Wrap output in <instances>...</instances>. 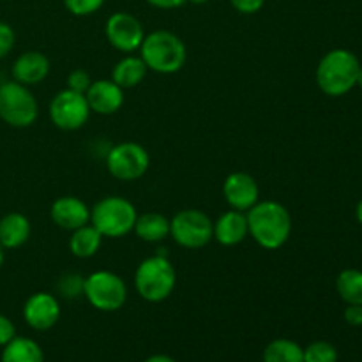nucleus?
<instances>
[{
  "instance_id": "22",
  "label": "nucleus",
  "mask_w": 362,
  "mask_h": 362,
  "mask_svg": "<svg viewBox=\"0 0 362 362\" xmlns=\"http://www.w3.org/2000/svg\"><path fill=\"white\" fill-rule=\"evenodd\" d=\"M0 362H45L42 350L34 339L14 336L2 350Z\"/></svg>"
},
{
  "instance_id": "17",
  "label": "nucleus",
  "mask_w": 362,
  "mask_h": 362,
  "mask_svg": "<svg viewBox=\"0 0 362 362\" xmlns=\"http://www.w3.org/2000/svg\"><path fill=\"white\" fill-rule=\"evenodd\" d=\"M250 235L247 228V216L243 211L230 209L218 218L212 228V239L218 240L221 246H237Z\"/></svg>"
},
{
  "instance_id": "2",
  "label": "nucleus",
  "mask_w": 362,
  "mask_h": 362,
  "mask_svg": "<svg viewBox=\"0 0 362 362\" xmlns=\"http://www.w3.org/2000/svg\"><path fill=\"white\" fill-rule=\"evenodd\" d=\"M361 62L356 53L336 48L325 53L317 66V85L329 98H341L357 87Z\"/></svg>"
},
{
  "instance_id": "23",
  "label": "nucleus",
  "mask_w": 362,
  "mask_h": 362,
  "mask_svg": "<svg viewBox=\"0 0 362 362\" xmlns=\"http://www.w3.org/2000/svg\"><path fill=\"white\" fill-rule=\"evenodd\" d=\"M336 292L345 304H361L362 306V271L345 269L336 278Z\"/></svg>"
},
{
  "instance_id": "10",
  "label": "nucleus",
  "mask_w": 362,
  "mask_h": 362,
  "mask_svg": "<svg viewBox=\"0 0 362 362\" xmlns=\"http://www.w3.org/2000/svg\"><path fill=\"white\" fill-rule=\"evenodd\" d=\"M49 119L53 126L62 131H78L87 124L90 117V106H88L85 94L64 88L49 103Z\"/></svg>"
},
{
  "instance_id": "35",
  "label": "nucleus",
  "mask_w": 362,
  "mask_h": 362,
  "mask_svg": "<svg viewBox=\"0 0 362 362\" xmlns=\"http://www.w3.org/2000/svg\"><path fill=\"white\" fill-rule=\"evenodd\" d=\"M356 218H357V221H359L361 225H362V200L359 202V204H357V209H356Z\"/></svg>"
},
{
  "instance_id": "6",
  "label": "nucleus",
  "mask_w": 362,
  "mask_h": 362,
  "mask_svg": "<svg viewBox=\"0 0 362 362\" xmlns=\"http://www.w3.org/2000/svg\"><path fill=\"white\" fill-rule=\"evenodd\" d=\"M37 99L30 88L16 80L0 85V119L11 127H28L37 120Z\"/></svg>"
},
{
  "instance_id": "18",
  "label": "nucleus",
  "mask_w": 362,
  "mask_h": 362,
  "mask_svg": "<svg viewBox=\"0 0 362 362\" xmlns=\"http://www.w3.org/2000/svg\"><path fill=\"white\" fill-rule=\"evenodd\" d=\"M30 221L21 212H9L0 219V244L4 250H16L30 239Z\"/></svg>"
},
{
  "instance_id": "11",
  "label": "nucleus",
  "mask_w": 362,
  "mask_h": 362,
  "mask_svg": "<svg viewBox=\"0 0 362 362\" xmlns=\"http://www.w3.org/2000/svg\"><path fill=\"white\" fill-rule=\"evenodd\" d=\"M105 35L110 45L119 52L134 53L140 49L145 32L144 25L136 16L119 11L106 20Z\"/></svg>"
},
{
  "instance_id": "14",
  "label": "nucleus",
  "mask_w": 362,
  "mask_h": 362,
  "mask_svg": "<svg viewBox=\"0 0 362 362\" xmlns=\"http://www.w3.org/2000/svg\"><path fill=\"white\" fill-rule=\"evenodd\" d=\"M49 216L59 228L67 230V232H73V230L81 228V226L90 223L88 205L81 198L71 197V194L57 198L49 209Z\"/></svg>"
},
{
  "instance_id": "9",
  "label": "nucleus",
  "mask_w": 362,
  "mask_h": 362,
  "mask_svg": "<svg viewBox=\"0 0 362 362\" xmlns=\"http://www.w3.org/2000/svg\"><path fill=\"white\" fill-rule=\"evenodd\" d=\"M151 166V156L144 145L136 141H124L115 145L106 154V168L117 180L133 182L141 179Z\"/></svg>"
},
{
  "instance_id": "25",
  "label": "nucleus",
  "mask_w": 362,
  "mask_h": 362,
  "mask_svg": "<svg viewBox=\"0 0 362 362\" xmlns=\"http://www.w3.org/2000/svg\"><path fill=\"white\" fill-rule=\"evenodd\" d=\"M304 362H338V350L329 341H313L304 349Z\"/></svg>"
},
{
  "instance_id": "33",
  "label": "nucleus",
  "mask_w": 362,
  "mask_h": 362,
  "mask_svg": "<svg viewBox=\"0 0 362 362\" xmlns=\"http://www.w3.org/2000/svg\"><path fill=\"white\" fill-rule=\"evenodd\" d=\"M147 2L158 9H177V7L184 6L187 0H147Z\"/></svg>"
},
{
  "instance_id": "3",
  "label": "nucleus",
  "mask_w": 362,
  "mask_h": 362,
  "mask_svg": "<svg viewBox=\"0 0 362 362\" xmlns=\"http://www.w3.org/2000/svg\"><path fill=\"white\" fill-rule=\"evenodd\" d=\"M140 57L148 71L158 74H175L184 67L187 49L182 39L170 30H154L144 37Z\"/></svg>"
},
{
  "instance_id": "16",
  "label": "nucleus",
  "mask_w": 362,
  "mask_h": 362,
  "mask_svg": "<svg viewBox=\"0 0 362 362\" xmlns=\"http://www.w3.org/2000/svg\"><path fill=\"white\" fill-rule=\"evenodd\" d=\"M49 73V60L45 53L37 49L25 52L14 60L13 64V80L18 83H23L27 87L37 85L46 80Z\"/></svg>"
},
{
  "instance_id": "13",
  "label": "nucleus",
  "mask_w": 362,
  "mask_h": 362,
  "mask_svg": "<svg viewBox=\"0 0 362 362\" xmlns=\"http://www.w3.org/2000/svg\"><path fill=\"white\" fill-rule=\"evenodd\" d=\"M223 197L232 209L247 212L258 202L260 187L250 173L233 172L223 182Z\"/></svg>"
},
{
  "instance_id": "20",
  "label": "nucleus",
  "mask_w": 362,
  "mask_h": 362,
  "mask_svg": "<svg viewBox=\"0 0 362 362\" xmlns=\"http://www.w3.org/2000/svg\"><path fill=\"white\" fill-rule=\"evenodd\" d=\"M133 232L145 243H161L170 235V219L161 212H144L136 218Z\"/></svg>"
},
{
  "instance_id": "37",
  "label": "nucleus",
  "mask_w": 362,
  "mask_h": 362,
  "mask_svg": "<svg viewBox=\"0 0 362 362\" xmlns=\"http://www.w3.org/2000/svg\"><path fill=\"white\" fill-rule=\"evenodd\" d=\"M187 2H191V4H197V6H204V4L211 2V0H187Z\"/></svg>"
},
{
  "instance_id": "24",
  "label": "nucleus",
  "mask_w": 362,
  "mask_h": 362,
  "mask_svg": "<svg viewBox=\"0 0 362 362\" xmlns=\"http://www.w3.org/2000/svg\"><path fill=\"white\" fill-rule=\"evenodd\" d=\"M264 362H304V349L293 339L278 338L265 346Z\"/></svg>"
},
{
  "instance_id": "5",
  "label": "nucleus",
  "mask_w": 362,
  "mask_h": 362,
  "mask_svg": "<svg viewBox=\"0 0 362 362\" xmlns=\"http://www.w3.org/2000/svg\"><path fill=\"white\" fill-rule=\"evenodd\" d=\"M136 218V207L122 197H105L90 209V225L108 239H120L133 232Z\"/></svg>"
},
{
  "instance_id": "12",
  "label": "nucleus",
  "mask_w": 362,
  "mask_h": 362,
  "mask_svg": "<svg viewBox=\"0 0 362 362\" xmlns=\"http://www.w3.org/2000/svg\"><path fill=\"white\" fill-rule=\"evenodd\" d=\"M23 318L34 331H49L60 318V303L53 293H32L23 306Z\"/></svg>"
},
{
  "instance_id": "1",
  "label": "nucleus",
  "mask_w": 362,
  "mask_h": 362,
  "mask_svg": "<svg viewBox=\"0 0 362 362\" xmlns=\"http://www.w3.org/2000/svg\"><path fill=\"white\" fill-rule=\"evenodd\" d=\"M246 216L250 235L260 247L274 251L288 243L292 235V216L283 204L274 200L257 202Z\"/></svg>"
},
{
  "instance_id": "21",
  "label": "nucleus",
  "mask_w": 362,
  "mask_h": 362,
  "mask_svg": "<svg viewBox=\"0 0 362 362\" xmlns=\"http://www.w3.org/2000/svg\"><path fill=\"white\" fill-rule=\"evenodd\" d=\"M103 239L105 237L94 228V226L88 223V225L81 226V228H76L71 232L69 237V251L74 255L76 258H92L101 247Z\"/></svg>"
},
{
  "instance_id": "28",
  "label": "nucleus",
  "mask_w": 362,
  "mask_h": 362,
  "mask_svg": "<svg viewBox=\"0 0 362 362\" xmlns=\"http://www.w3.org/2000/svg\"><path fill=\"white\" fill-rule=\"evenodd\" d=\"M92 78L90 74L87 73L85 69H74L71 71L69 74H67V81L66 88H69V90L73 92H78V94H85V92L88 90V87H90L92 83Z\"/></svg>"
},
{
  "instance_id": "29",
  "label": "nucleus",
  "mask_w": 362,
  "mask_h": 362,
  "mask_svg": "<svg viewBox=\"0 0 362 362\" xmlns=\"http://www.w3.org/2000/svg\"><path fill=\"white\" fill-rule=\"evenodd\" d=\"M14 41H16V35H14L13 27L6 21H0V60L9 55L11 49L14 48Z\"/></svg>"
},
{
  "instance_id": "26",
  "label": "nucleus",
  "mask_w": 362,
  "mask_h": 362,
  "mask_svg": "<svg viewBox=\"0 0 362 362\" xmlns=\"http://www.w3.org/2000/svg\"><path fill=\"white\" fill-rule=\"evenodd\" d=\"M83 279L80 274H74V272H67L62 274L57 281V290L62 297L66 299H76V297L83 296Z\"/></svg>"
},
{
  "instance_id": "4",
  "label": "nucleus",
  "mask_w": 362,
  "mask_h": 362,
  "mask_svg": "<svg viewBox=\"0 0 362 362\" xmlns=\"http://www.w3.org/2000/svg\"><path fill=\"white\" fill-rule=\"evenodd\" d=\"M177 285V271L168 257L163 253L148 257L134 272V286L147 303H163L173 293Z\"/></svg>"
},
{
  "instance_id": "27",
  "label": "nucleus",
  "mask_w": 362,
  "mask_h": 362,
  "mask_svg": "<svg viewBox=\"0 0 362 362\" xmlns=\"http://www.w3.org/2000/svg\"><path fill=\"white\" fill-rule=\"evenodd\" d=\"M106 0H64V6L74 16H88L105 6Z\"/></svg>"
},
{
  "instance_id": "34",
  "label": "nucleus",
  "mask_w": 362,
  "mask_h": 362,
  "mask_svg": "<svg viewBox=\"0 0 362 362\" xmlns=\"http://www.w3.org/2000/svg\"><path fill=\"white\" fill-rule=\"evenodd\" d=\"M144 362H177L173 357L165 356V354H156V356H151L148 359H145Z\"/></svg>"
},
{
  "instance_id": "38",
  "label": "nucleus",
  "mask_w": 362,
  "mask_h": 362,
  "mask_svg": "<svg viewBox=\"0 0 362 362\" xmlns=\"http://www.w3.org/2000/svg\"><path fill=\"white\" fill-rule=\"evenodd\" d=\"M2 265H4V247L2 244H0V269H2Z\"/></svg>"
},
{
  "instance_id": "19",
  "label": "nucleus",
  "mask_w": 362,
  "mask_h": 362,
  "mask_svg": "<svg viewBox=\"0 0 362 362\" xmlns=\"http://www.w3.org/2000/svg\"><path fill=\"white\" fill-rule=\"evenodd\" d=\"M147 66L140 55H126L115 64L112 71V80L120 88H133L140 85L147 76Z\"/></svg>"
},
{
  "instance_id": "30",
  "label": "nucleus",
  "mask_w": 362,
  "mask_h": 362,
  "mask_svg": "<svg viewBox=\"0 0 362 362\" xmlns=\"http://www.w3.org/2000/svg\"><path fill=\"white\" fill-rule=\"evenodd\" d=\"M230 4L240 14H255L265 6V0H230Z\"/></svg>"
},
{
  "instance_id": "36",
  "label": "nucleus",
  "mask_w": 362,
  "mask_h": 362,
  "mask_svg": "<svg viewBox=\"0 0 362 362\" xmlns=\"http://www.w3.org/2000/svg\"><path fill=\"white\" fill-rule=\"evenodd\" d=\"M357 87L362 90V64H361V69H359V74H357Z\"/></svg>"
},
{
  "instance_id": "7",
  "label": "nucleus",
  "mask_w": 362,
  "mask_h": 362,
  "mask_svg": "<svg viewBox=\"0 0 362 362\" xmlns=\"http://www.w3.org/2000/svg\"><path fill=\"white\" fill-rule=\"evenodd\" d=\"M83 296L92 308L112 313L126 304L127 286L115 272L95 271L83 279Z\"/></svg>"
},
{
  "instance_id": "31",
  "label": "nucleus",
  "mask_w": 362,
  "mask_h": 362,
  "mask_svg": "<svg viewBox=\"0 0 362 362\" xmlns=\"http://www.w3.org/2000/svg\"><path fill=\"white\" fill-rule=\"evenodd\" d=\"M14 336H16V327H14V324L6 317V315H0V346L4 349Z\"/></svg>"
},
{
  "instance_id": "8",
  "label": "nucleus",
  "mask_w": 362,
  "mask_h": 362,
  "mask_svg": "<svg viewBox=\"0 0 362 362\" xmlns=\"http://www.w3.org/2000/svg\"><path fill=\"white\" fill-rule=\"evenodd\" d=\"M214 221L200 209H184L170 219V235L186 250H200L212 240Z\"/></svg>"
},
{
  "instance_id": "32",
  "label": "nucleus",
  "mask_w": 362,
  "mask_h": 362,
  "mask_svg": "<svg viewBox=\"0 0 362 362\" xmlns=\"http://www.w3.org/2000/svg\"><path fill=\"white\" fill-rule=\"evenodd\" d=\"M345 322L352 327H362V306L361 304H346L343 311Z\"/></svg>"
},
{
  "instance_id": "15",
  "label": "nucleus",
  "mask_w": 362,
  "mask_h": 362,
  "mask_svg": "<svg viewBox=\"0 0 362 362\" xmlns=\"http://www.w3.org/2000/svg\"><path fill=\"white\" fill-rule=\"evenodd\" d=\"M90 112L99 113V115H112L117 113L124 105V88L113 80H95L92 81L88 90L85 92Z\"/></svg>"
}]
</instances>
